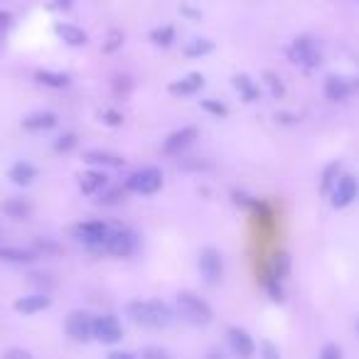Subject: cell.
<instances>
[{"mask_svg":"<svg viewBox=\"0 0 359 359\" xmlns=\"http://www.w3.org/2000/svg\"><path fill=\"white\" fill-rule=\"evenodd\" d=\"M126 312L128 318L133 320L141 327H148V330H165L167 325H172L175 320V312L167 303L163 301H130L126 305Z\"/></svg>","mask_w":359,"mask_h":359,"instance_id":"obj_1","label":"cell"},{"mask_svg":"<svg viewBox=\"0 0 359 359\" xmlns=\"http://www.w3.org/2000/svg\"><path fill=\"white\" fill-rule=\"evenodd\" d=\"M177 315L185 320V323L194 325V327H205V325L212 323V308L205 298H200L192 290H180L175 298Z\"/></svg>","mask_w":359,"mask_h":359,"instance_id":"obj_2","label":"cell"},{"mask_svg":"<svg viewBox=\"0 0 359 359\" xmlns=\"http://www.w3.org/2000/svg\"><path fill=\"white\" fill-rule=\"evenodd\" d=\"M108 234H111V227L101 219H89V222H79L77 227H71V236L94 253H104Z\"/></svg>","mask_w":359,"mask_h":359,"instance_id":"obj_3","label":"cell"},{"mask_svg":"<svg viewBox=\"0 0 359 359\" xmlns=\"http://www.w3.org/2000/svg\"><path fill=\"white\" fill-rule=\"evenodd\" d=\"M124 187L133 194H143V197L160 192V189H163V170L155 165L138 167V170H133L128 177H126Z\"/></svg>","mask_w":359,"mask_h":359,"instance_id":"obj_4","label":"cell"},{"mask_svg":"<svg viewBox=\"0 0 359 359\" xmlns=\"http://www.w3.org/2000/svg\"><path fill=\"white\" fill-rule=\"evenodd\" d=\"M138 248V234L128 227H111L106 244H104V253L116 256V259H128Z\"/></svg>","mask_w":359,"mask_h":359,"instance_id":"obj_5","label":"cell"},{"mask_svg":"<svg viewBox=\"0 0 359 359\" xmlns=\"http://www.w3.org/2000/svg\"><path fill=\"white\" fill-rule=\"evenodd\" d=\"M288 59L293 65L305 67V69H318L323 65V52L318 49V45L310 37H295L288 47Z\"/></svg>","mask_w":359,"mask_h":359,"instance_id":"obj_6","label":"cell"},{"mask_svg":"<svg viewBox=\"0 0 359 359\" xmlns=\"http://www.w3.org/2000/svg\"><path fill=\"white\" fill-rule=\"evenodd\" d=\"M65 332L74 342H91L94 340V315L86 310H74L67 315L65 320Z\"/></svg>","mask_w":359,"mask_h":359,"instance_id":"obj_7","label":"cell"},{"mask_svg":"<svg viewBox=\"0 0 359 359\" xmlns=\"http://www.w3.org/2000/svg\"><path fill=\"white\" fill-rule=\"evenodd\" d=\"M197 266H200V273L205 278V283L209 286H217L224 276V261L222 253L217 251L214 246H207L200 251V259H197Z\"/></svg>","mask_w":359,"mask_h":359,"instance_id":"obj_8","label":"cell"},{"mask_svg":"<svg viewBox=\"0 0 359 359\" xmlns=\"http://www.w3.org/2000/svg\"><path fill=\"white\" fill-rule=\"evenodd\" d=\"M94 340L101 345H118L124 340V325L116 315H94Z\"/></svg>","mask_w":359,"mask_h":359,"instance_id":"obj_9","label":"cell"},{"mask_svg":"<svg viewBox=\"0 0 359 359\" xmlns=\"http://www.w3.org/2000/svg\"><path fill=\"white\" fill-rule=\"evenodd\" d=\"M200 138V130L197 126H180L177 130H172L170 136L163 141V153L165 155H180L185 153L194 141Z\"/></svg>","mask_w":359,"mask_h":359,"instance_id":"obj_10","label":"cell"},{"mask_svg":"<svg viewBox=\"0 0 359 359\" xmlns=\"http://www.w3.org/2000/svg\"><path fill=\"white\" fill-rule=\"evenodd\" d=\"M359 194V183L354 175H340V180L335 183V187H332L330 192V205L335 207V209H345V207H349L354 200H357Z\"/></svg>","mask_w":359,"mask_h":359,"instance_id":"obj_11","label":"cell"},{"mask_svg":"<svg viewBox=\"0 0 359 359\" xmlns=\"http://www.w3.org/2000/svg\"><path fill=\"white\" fill-rule=\"evenodd\" d=\"M357 86L359 84L349 77H342V74H327V77H325L323 91L330 101H347L349 96L357 91Z\"/></svg>","mask_w":359,"mask_h":359,"instance_id":"obj_12","label":"cell"},{"mask_svg":"<svg viewBox=\"0 0 359 359\" xmlns=\"http://www.w3.org/2000/svg\"><path fill=\"white\" fill-rule=\"evenodd\" d=\"M227 337H229V345H231V352L236 354L239 359H251L253 354H256V340H253L251 335H248L244 327H229V332H227Z\"/></svg>","mask_w":359,"mask_h":359,"instance_id":"obj_13","label":"cell"},{"mask_svg":"<svg viewBox=\"0 0 359 359\" xmlns=\"http://www.w3.org/2000/svg\"><path fill=\"white\" fill-rule=\"evenodd\" d=\"M106 185H108V175L104 170H96V167L84 170L82 175H79V189H82V194H86V197H96Z\"/></svg>","mask_w":359,"mask_h":359,"instance_id":"obj_14","label":"cell"},{"mask_svg":"<svg viewBox=\"0 0 359 359\" xmlns=\"http://www.w3.org/2000/svg\"><path fill=\"white\" fill-rule=\"evenodd\" d=\"M290 273V256L286 251H276L271 259L266 261L261 278H273V281H286Z\"/></svg>","mask_w":359,"mask_h":359,"instance_id":"obj_15","label":"cell"},{"mask_svg":"<svg viewBox=\"0 0 359 359\" xmlns=\"http://www.w3.org/2000/svg\"><path fill=\"white\" fill-rule=\"evenodd\" d=\"M202 89H205V77H202L200 71H192L187 77L172 82L170 86H167V91H170L172 96H194L200 94Z\"/></svg>","mask_w":359,"mask_h":359,"instance_id":"obj_16","label":"cell"},{"mask_svg":"<svg viewBox=\"0 0 359 359\" xmlns=\"http://www.w3.org/2000/svg\"><path fill=\"white\" fill-rule=\"evenodd\" d=\"M52 305V298L47 293H32V295H23L15 301V310L23 312V315H37V312L47 310Z\"/></svg>","mask_w":359,"mask_h":359,"instance_id":"obj_17","label":"cell"},{"mask_svg":"<svg viewBox=\"0 0 359 359\" xmlns=\"http://www.w3.org/2000/svg\"><path fill=\"white\" fill-rule=\"evenodd\" d=\"M57 113L54 111H35L30 116L23 118V128L30 130V133H40V130H49L57 126Z\"/></svg>","mask_w":359,"mask_h":359,"instance_id":"obj_18","label":"cell"},{"mask_svg":"<svg viewBox=\"0 0 359 359\" xmlns=\"http://www.w3.org/2000/svg\"><path fill=\"white\" fill-rule=\"evenodd\" d=\"M54 32L59 35V40L65 42V45H69V47H84L89 42V35L84 32L82 27H77V25L71 23H59L57 27H54Z\"/></svg>","mask_w":359,"mask_h":359,"instance_id":"obj_19","label":"cell"},{"mask_svg":"<svg viewBox=\"0 0 359 359\" xmlns=\"http://www.w3.org/2000/svg\"><path fill=\"white\" fill-rule=\"evenodd\" d=\"M8 177H10L15 185L27 187V185H32L37 180V167L32 165V163H27V160H18V163L8 170Z\"/></svg>","mask_w":359,"mask_h":359,"instance_id":"obj_20","label":"cell"},{"mask_svg":"<svg viewBox=\"0 0 359 359\" xmlns=\"http://www.w3.org/2000/svg\"><path fill=\"white\" fill-rule=\"evenodd\" d=\"M35 82L40 86L47 89H67L71 84V77L67 71H52V69H37L35 71Z\"/></svg>","mask_w":359,"mask_h":359,"instance_id":"obj_21","label":"cell"},{"mask_svg":"<svg viewBox=\"0 0 359 359\" xmlns=\"http://www.w3.org/2000/svg\"><path fill=\"white\" fill-rule=\"evenodd\" d=\"M84 160L89 165H101V167H124L126 160L116 153H108V150H86Z\"/></svg>","mask_w":359,"mask_h":359,"instance_id":"obj_22","label":"cell"},{"mask_svg":"<svg viewBox=\"0 0 359 359\" xmlns=\"http://www.w3.org/2000/svg\"><path fill=\"white\" fill-rule=\"evenodd\" d=\"M234 86H236V91L242 94V99L246 101V104H253V101L261 99L259 84L253 82L248 74H236V77H234Z\"/></svg>","mask_w":359,"mask_h":359,"instance_id":"obj_23","label":"cell"},{"mask_svg":"<svg viewBox=\"0 0 359 359\" xmlns=\"http://www.w3.org/2000/svg\"><path fill=\"white\" fill-rule=\"evenodd\" d=\"M0 261H8V264H32V261H37V253L20 246H0Z\"/></svg>","mask_w":359,"mask_h":359,"instance_id":"obj_24","label":"cell"},{"mask_svg":"<svg viewBox=\"0 0 359 359\" xmlns=\"http://www.w3.org/2000/svg\"><path fill=\"white\" fill-rule=\"evenodd\" d=\"M340 175H342V163L340 160H332L330 165H325L323 175H320V192L330 194L332 187H335V183L340 180Z\"/></svg>","mask_w":359,"mask_h":359,"instance_id":"obj_25","label":"cell"},{"mask_svg":"<svg viewBox=\"0 0 359 359\" xmlns=\"http://www.w3.org/2000/svg\"><path fill=\"white\" fill-rule=\"evenodd\" d=\"M126 192H128L126 187H118V185H106V187L96 194V197H99L96 202H99L101 207H116V205H121V202L126 200Z\"/></svg>","mask_w":359,"mask_h":359,"instance_id":"obj_26","label":"cell"},{"mask_svg":"<svg viewBox=\"0 0 359 359\" xmlns=\"http://www.w3.org/2000/svg\"><path fill=\"white\" fill-rule=\"evenodd\" d=\"M3 212L12 219H27L30 212H32V207L25 200H20V197H10V200L3 202Z\"/></svg>","mask_w":359,"mask_h":359,"instance_id":"obj_27","label":"cell"},{"mask_svg":"<svg viewBox=\"0 0 359 359\" xmlns=\"http://www.w3.org/2000/svg\"><path fill=\"white\" fill-rule=\"evenodd\" d=\"M185 57H205V54H212L214 52V42L209 40H192L185 45Z\"/></svg>","mask_w":359,"mask_h":359,"instance_id":"obj_28","label":"cell"},{"mask_svg":"<svg viewBox=\"0 0 359 359\" xmlns=\"http://www.w3.org/2000/svg\"><path fill=\"white\" fill-rule=\"evenodd\" d=\"M150 40H153V45H158V47H170L172 42H175V27H172V25L155 27L153 32H150Z\"/></svg>","mask_w":359,"mask_h":359,"instance_id":"obj_29","label":"cell"},{"mask_svg":"<svg viewBox=\"0 0 359 359\" xmlns=\"http://www.w3.org/2000/svg\"><path fill=\"white\" fill-rule=\"evenodd\" d=\"M79 146V136L74 130H67V133H59L57 141H54V150L57 153H71L74 148Z\"/></svg>","mask_w":359,"mask_h":359,"instance_id":"obj_30","label":"cell"},{"mask_svg":"<svg viewBox=\"0 0 359 359\" xmlns=\"http://www.w3.org/2000/svg\"><path fill=\"white\" fill-rule=\"evenodd\" d=\"M261 283H264V290L271 295L273 301L281 303L283 298H286V290H283V281H273V278H261Z\"/></svg>","mask_w":359,"mask_h":359,"instance_id":"obj_31","label":"cell"},{"mask_svg":"<svg viewBox=\"0 0 359 359\" xmlns=\"http://www.w3.org/2000/svg\"><path fill=\"white\" fill-rule=\"evenodd\" d=\"M200 106L205 108L207 113H212V116H217V118H227V116H229V108L224 106L222 101H217V99H205V101H200Z\"/></svg>","mask_w":359,"mask_h":359,"instance_id":"obj_32","label":"cell"},{"mask_svg":"<svg viewBox=\"0 0 359 359\" xmlns=\"http://www.w3.org/2000/svg\"><path fill=\"white\" fill-rule=\"evenodd\" d=\"M121 45H124V32H121V30H111V32H108L106 45H104L101 49H104V54H113Z\"/></svg>","mask_w":359,"mask_h":359,"instance_id":"obj_33","label":"cell"},{"mask_svg":"<svg viewBox=\"0 0 359 359\" xmlns=\"http://www.w3.org/2000/svg\"><path fill=\"white\" fill-rule=\"evenodd\" d=\"M264 79H266V84H268V89H271L273 96H283V94H286V86H283V82H281V77H278V74H273V71H266Z\"/></svg>","mask_w":359,"mask_h":359,"instance_id":"obj_34","label":"cell"},{"mask_svg":"<svg viewBox=\"0 0 359 359\" xmlns=\"http://www.w3.org/2000/svg\"><path fill=\"white\" fill-rule=\"evenodd\" d=\"M259 357L261 359H281V349L273 345V342H268V340H264L259 345Z\"/></svg>","mask_w":359,"mask_h":359,"instance_id":"obj_35","label":"cell"},{"mask_svg":"<svg viewBox=\"0 0 359 359\" xmlns=\"http://www.w3.org/2000/svg\"><path fill=\"white\" fill-rule=\"evenodd\" d=\"M320 359H345V357H342L340 345H335V342H327V345L320 349Z\"/></svg>","mask_w":359,"mask_h":359,"instance_id":"obj_36","label":"cell"},{"mask_svg":"<svg viewBox=\"0 0 359 359\" xmlns=\"http://www.w3.org/2000/svg\"><path fill=\"white\" fill-rule=\"evenodd\" d=\"M12 23H15L12 12L10 10H0V37H5L8 32H10Z\"/></svg>","mask_w":359,"mask_h":359,"instance_id":"obj_37","label":"cell"},{"mask_svg":"<svg viewBox=\"0 0 359 359\" xmlns=\"http://www.w3.org/2000/svg\"><path fill=\"white\" fill-rule=\"evenodd\" d=\"M141 359H172V357L160 347H146L141 352Z\"/></svg>","mask_w":359,"mask_h":359,"instance_id":"obj_38","label":"cell"},{"mask_svg":"<svg viewBox=\"0 0 359 359\" xmlns=\"http://www.w3.org/2000/svg\"><path fill=\"white\" fill-rule=\"evenodd\" d=\"M101 118H104V124H106V126H121V124H124V116H121L118 111H111V108L101 113Z\"/></svg>","mask_w":359,"mask_h":359,"instance_id":"obj_39","label":"cell"},{"mask_svg":"<svg viewBox=\"0 0 359 359\" xmlns=\"http://www.w3.org/2000/svg\"><path fill=\"white\" fill-rule=\"evenodd\" d=\"M3 359H35V357H32V354H30L27 349L12 347V349H8V352L3 354Z\"/></svg>","mask_w":359,"mask_h":359,"instance_id":"obj_40","label":"cell"},{"mask_svg":"<svg viewBox=\"0 0 359 359\" xmlns=\"http://www.w3.org/2000/svg\"><path fill=\"white\" fill-rule=\"evenodd\" d=\"M35 246H37V248H35L37 256H40V251H42V253H47V251H59L57 244H52V242H49V239H37Z\"/></svg>","mask_w":359,"mask_h":359,"instance_id":"obj_41","label":"cell"},{"mask_svg":"<svg viewBox=\"0 0 359 359\" xmlns=\"http://www.w3.org/2000/svg\"><path fill=\"white\" fill-rule=\"evenodd\" d=\"M106 359H138L133 352H126V349H111L106 354Z\"/></svg>","mask_w":359,"mask_h":359,"instance_id":"obj_42","label":"cell"},{"mask_svg":"<svg viewBox=\"0 0 359 359\" xmlns=\"http://www.w3.org/2000/svg\"><path fill=\"white\" fill-rule=\"evenodd\" d=\"M45 278H47V276H45V273H32V276H30V281H32V283H37V286H45V283H47L49 288H52V286H54V281H45Z\"/></svg>","mask_w":359,"mask_h":359,"instance_id":"obj_43","label":"cell"},{"mask_svg":"<svg viewBox=\"0 0 359 359\" xmlns=\"http://www.w3.org/2000/svg\"><path fill=\"white\" fill-rule=\"evenodd\" d=\"M71 5H74V0H54V8H57V10H62V12L71 10Z\"/></svg>","mask_w":359,"mask_h":359,"instance_id":"obj_44","label":"cell"},{"mask_svg":"<svg viewBox=\"0 0 359 359\" xmlns=\"http://www.w3.org/2000/svg\"><path fill=\"white\" fill-rule=\"evenodd\" d=\"M207 359H222V354H217V352H212Z\"/></svg>","mask_w":359,"mask_h":359,"instance_id":"obj_45","label":"cell"},{"mask_svg":"<svg viewBox=\"0 0 359 359\" xmlns=\"http://www.w3.org/2000/svg\"><path fill=\"white\" fill-rule=\"evenodd\" d=\"M357 330H359V323H357Z\"/></svg>","mask_w":359,"mask_h":359,"instance_id":"obj_46","label":"cell"}]
</instances>
